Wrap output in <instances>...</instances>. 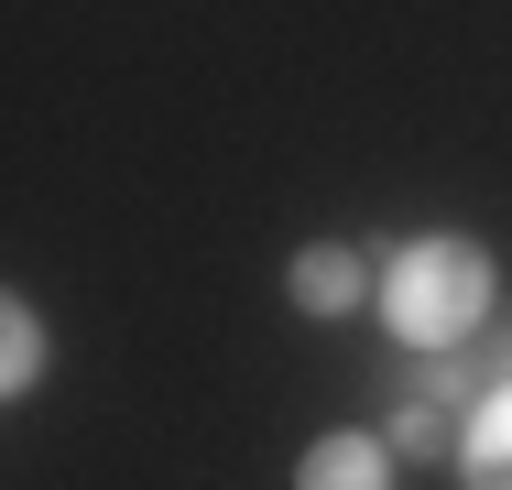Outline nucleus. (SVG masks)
Wrapping results in <instances>:
<instances>
[{"instance_id":"obj_5","label":"nucleus","mask_w":512,"mask_h":490,"mask_svg":"<svg viewBox=\"0 0 512 490\" xmlns=\"http://www.w3.org/2000/svg\"><path fill=\"white\" fill-rule=\"evenodd\" d=\"M33 371H44V327H33V316L11 305V338H0V382L22 392V382H33Z\"/></svg>"},{"instance_id":"obj_2","label":"nucleus","mask_w":512,"mask_h":490,"mask_svg":"<svg viewBox=\"0 0 512 490\" xmlns=\"http://www.w3.org/2000/svg\"><path fill=\"white\" fill-rule=\"evenodd\" d=\"M469 490H512V382H491V403L469 414Z\"/></svg>"},{"instance_id":"obj_6","label":"nucleus","mask_w":512,"mask_h":490,"mask_svg":"<svg viewBox=\"0 0 512 490\" xmlns=\"http://www.w3.org/2000/svg\"><path fill=\"white\" fill-rule=\"evenodd\" d=\"M425 403H491V382H480V371L447 349V360H436V382H425Z\"/></svg>"},{"instance_id":"obj_1","label":"nucleus","mask_w":512,"mask_h":490,"mask_svg":"<svg viewBox=\"0 0 512 490\" xmlns=\"http://www.w3.org/2000/svg\"><path fill=\"white\" fill-rule=\"evenodd\" d=\"M382 305H393V327H404L414 349H458L491 316V262L469 240H414L404 262H393V284H382Z\"/></svg>"},{"instance_id":"obj_4","label":"nucleus","mask_w":512,"mask_h":490,"mask_svg":"<svg viewBox=\"0 0 512 490\" xmlns=\"http://www.w3.org/2000/svg\"><path fill=\"white\" fill-rule=\"evenodd\" d=\"M349 294H360V262H349V251H306V262H295V305H306V316H338Z\"/></svg>"},{"instance_id":"obj_3","label":"nucleus","mask_w":512,"mask_h":490,"mask_svg":"<svg viewBox=\"0 0 512 490\" xmlns=\"http://www.w3.org/2000/svg\"><path fill=\"white\" fill-rule=\"evenodd\" d=\"M295 490H382V447L371 436H327V447H306Z\"/></svg>"},{"instance_id":"obj_7","label":"nucleus","mask_w":512,"mask_h":490,"mask_svg":"<svg viewBox=\"0 0 512 490\" xmlns=\"http://www.w3.org/2000/svg\"><path fill=\"white\" fill-rule=\"evenodd\" d=\"M393 447H414V458L436 447V414H425V403H404V414H393Z\"/></svg>"}]
</instances>
